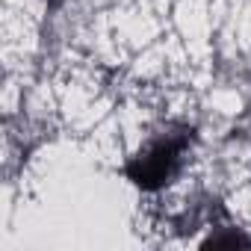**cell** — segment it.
I'll return each mask as SVG.
<instances>
[{"instance_id": "6da1fadb", "label": "cell", "mask_w": 251, "mask_h": 251, "mask_svg": "<svg viewBox=\"0 0 251 251\" xmlns=\"http://www.w3.org/2000/svg\"><path fill=\"white\" fill-rule=\"evenodd\" d=\"M177 145L166 142V145H157L151 148L145 157H139L133 166H130V175L139 186H160L172 172H175V163H177Z\"/></svg>"}]
</instances>
